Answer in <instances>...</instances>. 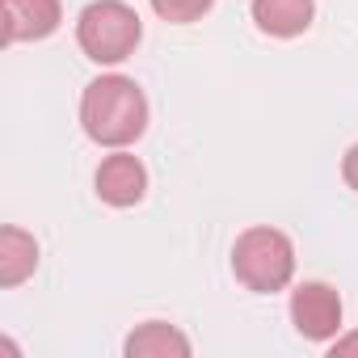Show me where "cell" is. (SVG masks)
Returning a JSON list of instances; mask_svg holds the SVG:
<instances>
[{
  "mask_svg": "<svg viewBox=\"0 0 358 358\" xmlns=\"http://www.w3.org/2000/svg\"><path fill=\"white\" fill-rule=\"evenodd\" d=\"M80 127L101 148H131L148 131V97L131 76H97L80 97Z\"/></svg>",
  "mask_w": 358,
  "mask_h": 358,
  "instance_id": "1",
  "label": "cell"
},
{
  "mask_svg": "<svg viewBox=\"0 0 358 358\" xmlns=\"http://www.w3.org/2000/svg\"><path fill=\"white\" fill-rule=\"evenodd\" d=\"M232 274L257 295H274L295 278V245L278 228H249L232 245Z\"/></svg>",
  "mask_w": 358,
  "mask_h": 358,
  "instance_id": "2",
  "label": "cell"
},
{
  "mask_svg": "<svg viewBox=\"0 0 358 358\" xmlns=\"http://www.w3.org/2000/svg\"><path fill=\"white\" fill-rule=\"evenodd\" d=\"M143 38L139 13L122 0H93V5L76 17V43L93 64H122L135 55Z\"/></svg>",
  "mask_w": 358,
  "mask_h": 358,
  "instance_id": "3",
  "label": "cell"
},
{
  "mask_svg": "<svg viewBox=\"0 0 358 358\" xmlns=\"http://www.w3.org/2000/svg\"><path fill=\"white\" fill-rule=\"evenodd\" d=\"M291 324L308 341H333L341 329V295L329 282H299L291 291Z\"/></svg>",
  "mask_w": 358,
  "mask_h": 358,
  "instance_id": "4",
  "label": "cell"
},
{
  "mask_svg": "<svg viewBox=\"0 0 358 358\" xmlns=\"http://www.w3.org/2000/svg\"><path fill=\"white\" fill-rule=\"evenodd\" d=\"M97 199L110 207H135L148 194V169L139 164V156H131L127 148H114L101 164H97Z\"/></svg>",
  "mask_w": 358,
  "mask_h": 358,
  "instance_id": "5",
  "label": "cell"
},
{
  "mask_svg": "<svg viewBox=\"0 0 358 358\" xmlns=\"http://www.w3.org/2000/svg\"><path fill=\"white\" fill-rule=\"evenodd\" d=\"M0 17H5V43H38L51 38L64 22V5L59 0H5L0 5Z\"/></svg>",
  "mask_w": 358,
  "mask_h": 358,
  "instance_id": "6",
  "label": "cell"
},
{
  "mask_svg": "<svg viewBox=\"0 0 358 358\" xmlns=\"http://www.w3.org/2000/svg\"><path fill=\"white\" fill-rule=\"evenodd\" d=\"M316 5L312 0H253V22L270 38H295L312 26Z\"/></svg>",
  "mask_w": 358,
  "mask_h": 358,
  "instance_id": "7",
  "label": "cell"
},
{
  "mask_svg": "<svg viewBox=\"0 0 358 358\" xmlns=\"http://www.w3.org/2000/svg\"><path fill=\"white\" fill-rule=\"evenodd\" d=\"M122 354L127 358H190V337L164 320H148L122 341Z\"/></svg>",
  "mask_w": 358,
  "mask_h": 358,
  "instance_id": "8",
  "label": "cell"
},
{
  "mask_svg": "<svg viewBox=\"0 0 358 358\" xmlns=\"http://www.w3.org/2000/svg\"><path fill=\"white\" fill-rule=\"evenodd\" d=\"M38 266V241L17 228V224H5L0 228V287H22Z\"/></svg>",
  "mask_w": 358,
  "mask_h": 358,
  "instance_id": "9",
  "label": "cell"
},
{
  "mask_svg": "<svg viewBox=\"0 0 358 358\" xmlns=\"http://www.w3.org/2000/svg\"><path fill=\"white\" fill-rule=\"evenodd\" d=\"M211 5H215V0H152L156 17H164V22H173V26L199 22L203 13H211Z\"/></svg>",
  "mask_w": 358,
  "mask_h": 358,
  "instance_id": "10",
  "label": "cell"
},
{
  "mask_svg": "<svg viewBox=\"0 0 358 358\" xmlns=\"http://www.w3.org/2000/svg\"><path fill=\"white\" fill-rule=\"evenodd\" d=\"M329 354H333V358H350V354H358V333L333 337V341H329Z\"/></svg>",
  "mask_w": 358,
  "mask_h": 358,
  "instance_id": "11",
  "label": "cell"
},
{
  "mask_svg": "<svg viewBox=\"0 0 358 358\" xmlns=\"http://www.w3.org/2000/svg\"><path fill=\"white\" fill-rule=\"evenodd\" d=\"M341 177H345V186H350V190H358V143L345 152V160H341Z\"/></svg>",
  "mask_w": 358,
  "mask_h": 358,
  "instance_id": "12",
  "label": "cell"
}]
</instances>
